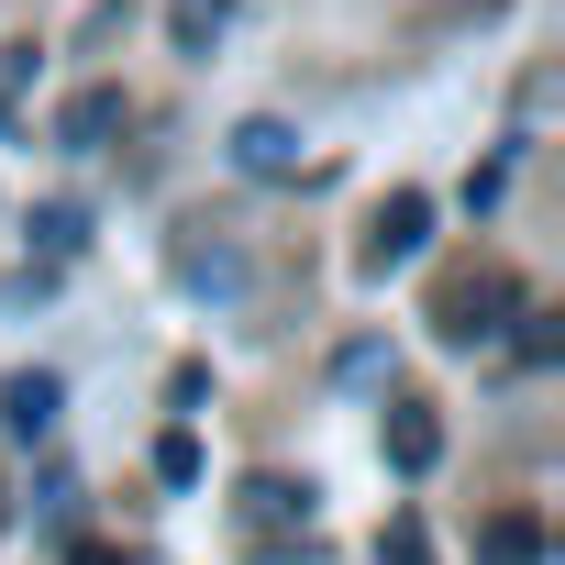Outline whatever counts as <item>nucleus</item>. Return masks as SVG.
Masks as SVG:
<instances>
[{"label": "nucleus", "instance_id": "obj_1", "mask_svg": "<svg viewBox=\"0 0 565 565\" xmlns=\"http://www.w3.org/2000/svg\"><path fill=\"white\" fill-rule=\"evenodd\" d=\"M122 122H134V100H122V89H78V100L56 111V145H67V156H89V145H111Z\"/></svg>", "mask_w": 565, "mask_h": 565}, {"label": "nucleus", "instance_id": "obj_2", "mask_svg": "<svg viewBox=\"0 0 565 565\" xmlns=\"http://www.w3.org/2000/svg\"><path fill=\"white\" fill-rule=\"evenodd\" d=\"M422 233H433V200H422V189H399V200L377 211V233H366V255H377V266H399V255H422Z\"/></svg>", "mask_w": 565, "mask_h": 565}, {"label": "nucleus", "instance_id": "obj_3", "mask_svg": "<svg viewBox=\"0 0 565 565\" xmlns=\"http://www.w3.org/2000/svg\"><path fill=\"white\" fill-rule=\"evenodd\" d=\"M233 167H244V178H289V167H300V134H289V122H233Z\"/></svg>", "mask_w": 565, "mask_h": 565}, {"label": "nucleus", "instance_id": "obj_4", "mask_svg": "<svg viewBox=\"0 0 565 565\" xmlns=\"http://www.w3.org/2000/svg\"><path fill=\"white\" fill-rule=\"evenodd\" d=\"M56 399H67V388L34 366V377H12V388H0V422H12V433L34 444V433H56Z\"/></svg>", "mask_w": 565, "mask_h": 565}, {"label": "nucleus", "instance_id": "obj_5", "mask_svg": "<svg viewBox=\"0 0 565 565\" xmlns=\"http://www.w3.org/2000/svg\"><path fill=\"white\" fill-rule=\"evenodd\" d=\"M433 455H444L433 411H388V466H399V477H433Z\"/></svg>", "mask_w": 565, "mask_h": 565}, {"label": "nucleus", "instance_id": "obj_6", "mask_svg": "<svg viewBox=\"0 0 565 565\" xmlns=\"http://www.w3.org/2000/svg\"><path fill=\"white\" fill-rule=\"evenodd\" d=\"M477 554H488V565H543V521H532V510H499V521L477 532Z\"/></svg>", "mask_w": 565, "mask_h": 565}, {"label": "nucleus", "instance_id": "obj_7", "mask_svg": "<svg viewBox=\"0 0 565 565\" xmlns=\"http://www.w3.org/2000/svg\"><path fill=\"white\" fill-rule=\"evenodd\" d=\"M222 23H233L222 0H178V12H167V34H178L189 56H211V45H222Z\"/></svg>", "mask_w": 565, "mask_h": 565}, {"label": "nucleus", "instance_id": "obj_8", "mask_svg": "<svg viewBox=\"0 0 565 565\" xmlns=\"http://www.w3.org/2000/svg\"><path fill=\"white\" fill-rule=\"evenodd\" d=\"M244 510H255V521H311V488H289V477H255V488H244Z\"/></svg>", "mask_w": 565, "mask_h": 565}, {"label": "nucleus", "instance_id": "obj_9", "mask_svg": "<svg viewBox=\"0 0 565 565\" xmlns=\"http://www.w3.org/2000/svg\"><path fill=\"white\" fill-rule=\"evenodd\" d=\"M156 477H167V488H200V433H167V444H156Z\"/></svg>", "mask_w": 565, "mask_h": 565}, {"label": "nucleus", "instance_id": "obj_10", "mask_svg": "<svg viewBox=\"0 0 565 565\" xmlns=\"http://www.w3.org/2000/svg\"><path fill=\"white\" fill-rule=\"evenodd\" d=\"M34 244H45V255H78V211H67V200H56V211H34Z\"/></svg>", "mask_w": 565, "mask_h": 565}, {"label": "nucleus", "instance_id": "obj_11", "mask_svg": "<svg viewBox=\"0 0 565 565\" xmlns=\"http://www.w3.org/2000/svg\"><path fill=\"white\" fill-rule=\"evenodd\" d=\"M377 565H433V543H422V521H388V543H377Z\"/></svg>", "mask_w": 565, "mask_h": 565}, {"label": "nucleus", "instance_id": "obj_12", "mask_svg": "<svg viewBox=\"0 0 565 565\" xmlns=\"http://www.w3.org/2000/svg\"><path fill=\"white\" fill-rule=\"evenodd\" d=\"M34 78V45H0V111H12V89Z\"/></svg>", "mask_w": 565, "mask_h": 565}, {"label": "nucleus", "instance_id": "obj_13", "mask_svg": "<svg viewBox=\"0 0 565 565\" xmlns=\"http://www.w3.org/2000/svg\"><path fill=\"white\" fill-rule=\"evenodd\" d=\"M78 565H122V554H111V543H78Z\"/></svg>", "mask_w": 565, "mask_h": 565}]
</instances>
